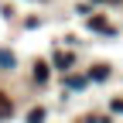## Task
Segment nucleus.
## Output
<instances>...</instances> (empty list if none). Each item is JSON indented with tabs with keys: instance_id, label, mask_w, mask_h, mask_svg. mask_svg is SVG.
<instances>
[{
	"instance_id": "0eeeda50",
	"label": "nucleus",
	"mask_w": 123,
	"mask_h": 123,
	"mask_svg": "<svg viewBox=\"0 0 123 123\" xmlns=\"http://www.w3.org/2000/svg\"><path fill=\"white\" fill-rule=\"evenodd\" d=\"M0 65H4V68H7V65H14V58H10L7 51H0Z\"/></svg>"
},
{
	"instance_id": "7ed1b4c3",
	"label": "nucleus",
	"mask_w": 123,
	"mask_h": 123,
	"mask_svg": "<svg viewBox=\"0 0 123 123\" xmlns=\"http://www.w3.org/2000/svg\"><path fill=\"white\" fill-rule=\"evenodd\" d=\"M7 116H10V99L0 92V120H7Z\"/></svg>"
},
{
	"instance_id": "423d86ee",
	"label": "nucleus",
	"mask_w": 123,
	"mask_h": 123,
	"mask_svg": "<svg viewBox=\"0 0 123 123\" xmlns=\"http://www.w3.org/2000/svg\"><path fill=\"white\" fill-rule=\"evenodd\" d=\"M27 123H44V110H34V113L27 116Z\"/></svg>"
},
{
	"instance_id": "6e6552de",
	"label": "nucleus",
	"mask_w": 123,
	"mask_h": 123,
	"mask_svg": "<svg viewBox=\"0 0 123 123\" xmlns=\"http://www.w3.org/2000/svg\"><path fill=\"white\" fill-rule=\"evenodd\" d=\"M113 110H116V113H123V99H116V103H113Z\"/></svg>"
},
{
	"instance_id": "f257e3e1",
	"label": "nucleus",
	"mask_w": 123,
	"mask_h": 123,
	"mask_svg": "<svg viewBox=\"0 0 123 123\" xmlns=\"http://www.w3.org/2000/svg\"><path fill=\"white\" fill-rule=\"evenodd\" d=\"M89 27H96V31H103V34H113V27L106 24L103 17H92V21H89Z\"/></svg>"
},
{
	"instance_id": "39448f33",
	"label": "nucleus",
	"mask_w": 123,
	"mask_h": 123,
	"mask_svg": "<svg viewBox=\"0 0 123 123\" xmlns=\"http://www.w3.org/2000/svg\"><path fill=\"white\" fill-rule=\"evenodd\" d=\"M55 65H58V68H68V65H72V55H65V51H62V55L55 58Z\"/></svg>"
},
{
	"instance_id": "20e7f679",
	"label": "nucleus",
	"mask_w": 123,
	"mask_h": 123,
	"mask_svg": "<svg viewBox=\"0 0 123 123\" xmlns=\"http://www.w3.org/2000/svg\"><path fill=\"white\" fill-rule=\"evenodd\" d=\"M106 75H110V68H106V65H96V68H92V79H96V82H103Z\"/></svg>"
},
{
	"instance_id": "f03ea898",
	"label": "nucleus",
	"mask_w": 123,
	"mask_h": 123,
	"mask_svg": "<svg viewBox=\"0 0 123 123\" xmlns=\"http://www.w3.org/2000/svg\"><path fill=\"white\" fill-rule=\"evenodd\" d=\"M34 79H38V82H48V65H44V62L34 65Z\"/></svg>"
}]
</instances>
